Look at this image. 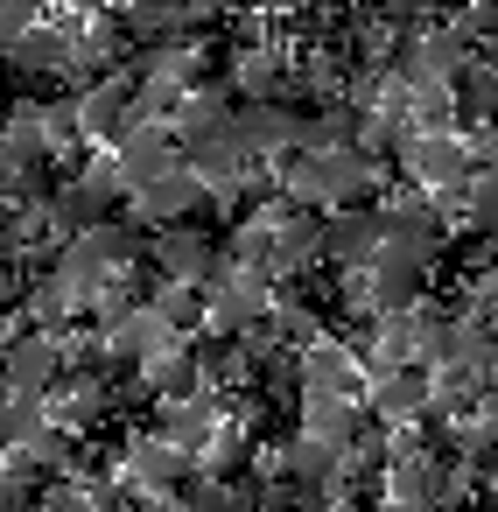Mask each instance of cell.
I'll return each mask as SVG.
<instances>
[{
    "label": "cell",
    "mask_w": 498,
    "mask_h": 512,
    "mask_svg": "<svg viewBox=\"0 0 498 512\" xmlns=\"http://www.w3.org/2000/svg\"><path fill=\"white\" fill-rule=\"evenodd\" d=\"M379 512H407V505H379Z\"/></svg>",
    "instance_id": "obj_36"
},
{
    "label": "cell",
    "mask_w": 498,
    "mask_h": 512,
    "mask_svg": "<svg viewBox=\"0 0 498 512\" xmlns=\"http://www.w3.org/2000/svg\"><path fill=\"white\" fill-rule=\"evenodd\" d=\"M120 183H127V197L134 190H148V183H162V176H176L183 169V148H176V134L162 127V120H148V127H134L127 141H120Z\"/></svg>",
    "instance_id": "obj_9"
},
{
    "label": "cell",
    "mask_w": 498,
    "mask_h": 512,
    "mask_svg": "<svg viewBox=\"0 0 498 512\" xmlns=\"http://www.w3.org/2000/svg\"><path fill=\"white\" fill-rule=\"evenodd\" d=\"M43 428H50V407H43V400H15V393H8V400H0V463L22 456Z\"/></svg>",
    "instance_id": "obj_24"
},
{
    "label": "cell",
    "mask_w": 498,
    "mask_h": 512,
    "mask_svg": "<svg viewBox=\"0 0 498 512\" xmlns=\"http://www.w3.org/2000/svg\"><path fill=\"white\" fill-rule=\"evenodd\" d=\"M463 211H470L477 232H498V169H470V183H463Z\"/></svg>",
    "instance_id": "obj_27"
},
{
    "label": "cell",
    "mask_w": 498,
    "mask_h": 512,
    "mask_svg": "<svg viewBox=\"0 0 498 512\" xmlns=\"http://www.w3.org/2000/svg\"><path fill=\"white\" fill-rule=\"evenodd\" d=\"M197 204H204V183H197L190 169H176V176H162V183H148V190H134V197H127L134 225H162V232L190 225V218H197Z\"/></svg>",
    "instance_id": "obj_11"
},
{
    "label": "cell",
    "mask_w": 498,
    "mask_h": 512,
    "mask_svg": "<svg viewBox=\"0 0 498 512\" xmlns=\"http://www.w3.org/2000/svg\"><path fill=\"white\" fill-rule=\"evenodd\" d=\"M183 344V330L155 309V302H134L120 323H106V358L113 365H148V358H162V351H176Z\"/></svg>",
    "instance_id": "obj_8"
},
{
    "label": "cell",
    "mask_w": 498,
    "mask_h": 512,
    "mask_svg": "<svg viewBox=\"0 0 498 512\" xmlns=\"http://www.w3.org/2000/svg\"><path fill=\"white\" fill-rule=\"evenodd\" d=\"M127 197V183H120V162H85L57 197H50V218L71 232V239H85V232H99V225H113V204Z\"/></svg>",
    "instance_id": "obj_1"
},
{
    "label": "cell",
    "mask_w": 498,
    "mask_h": 512,
    "mask_svg": "<svg viewBox=\"0 0 498 512\" xmlns=\"http://www.w3.org/2000/svg\"><path fill=\"white\" fill-rule=\"evenodd\" d=\"M29 498H36V470L22 456H8V463H0V512H22Z\"/></svg>",
    "instance_id": "obj_29"
},
{
    "label": "cell",
    "mask_w": 498,
    "mask_h": 512,
    "mask_svg": "<svg viewBox=\"0 0 498 512\" xmlns=\"http://www.w3.org/2000/svg\"><path fill=\"white\" fill-rule=\"evenodd\" d=\"M155 309H162L176 330H197V323H211V302H204V288H183V281H162V288H155Z\"/></svg>",
    "instance_id": "obj_26"
},
{
    "label": "cell",
    "mask_w": 498,
    "mask_h": 512,
    "mask_svg": "<svg viewBox=\"0 0 498 512\" xmlns=\"http://www.w3.org/2000/svg\"><path fill=\"white\" fill-rule=\"evenodd\" d=\"M71 372V358H64V344L50 337V330H22L15 337V351H8V393L15 400H50V386Z\"/></svg>",
    "instance_id": "obj_6"
},
{
    "label": "cell",
    "mask_w": 498,
    "mask_h": 512,
    "mask_svg": "<svg viewBox=\"0 0 498 512\" xmlns=\"http://www.w3.org/2000/svg\"><path fill=\"white\" fill-rule=\"evenodd\" d=\"M295 379H302V400H351V407H358V393H365V379H358V351L337 344V337L295 351Z\"/></svg>",
    "instance_id": "obj_5"
},
{
    "label": "cell",
    "mask_w": 498,
    "mask_h": 512,
    "mask_svg": "<svg viewBox=\"0 0 498 512\" xmlns=\"http://www.w3.org/2000/svg\"><path fill=\"white\" fill-rule=\"evenodd\" d=\"M281 78H288V57H281V50H267V43H253V50H239V57H232V85L246 92V106H267Z\"/></svg>",
    "instance_id": "obj_22"
},
{
    "label": "cell",
    "mask_w": 498,
    "mask_h": 512,
    "mask_svg": "<svg viewBox=\"0 0 498 512\" xmlns=\"http://www.w3.org/2000/svg\"><path fill=\"white\" fill-rule=\"evenodd\" d=\"M15 337H22V330H8V323H0V372H8V351H15Z\"/></svg>",
    "instance_id": "obj_35"
},
{
    "label": "cell",
    "mask_w": 498,
    "mask_h": 512,
    "mask_svg": "<svg viewBox=\"0 0 498 512\" xmlns=\"http://www.w3.org/2000/svg\"><path fill=\"white\" fill-rule=\"evenodd\" d=\"M155 267H162V281H183V288H211L225 260H218L211 232H197V225H176V232H155Z\"/></svg>",
    "instance_id": "obj_10"
},
{
    "label": "cell",
    "mask_w": 498,
    "mask_h": 512,
    "mask_svg": "<svg viewBox=\"0 0 498 512\" xmlns=\"http://www.w3.org/2000/svg\"><path fill=\"white\" fill-rule=\"evenodd\" d=\"M183 169L204 183V197H239V190H246V176H253V162H246L225 134H218V141H204V148H190V155H183Z\"/></svg>",
    "instance_id": "obj_17"
},
{
    "label": "cell",
    "mask_w": 498,
    "mask_h": 512,
    "mask_svg": "<svg viewBox=\"0 0 498 512\" xmlns=\"http://www.w3.org/2000/svg\"><path fill=\"white\" fill-rule=\"evenodd\" d=\"M309 260H323V218L288 204L281 225H274V274H302Z\"/></svg>",
    "instance_id": "obj_20"
},
{
    "label": "cell",
    "mask_w": 498,
    "mask_h": 512,
    "mask_svg": "<svg viewBox=\"0 0 498 512\" xmlns=\"http://www.w3.org/2000/svg\"><path fill=\"white\" fill-rule=\"evenodd\" d=\"M204 302H211V323H204V337H246V330H260L267 316H274V288H267V274H246V267H218V281L204 288Z\"/></svg>",
    "instance_id": "obj_2"
},
{
    "label": "cell",
    "mask_w": 498,
    "mask_h": 512,
    "mask_svg": "<svg viewBox=\"0 0 498 512\" xmlns=\"http://www.w3.org/2000/svg\"><path fill=\"white\" fill-rule=\"evenodd\" d=\"M22 463H29L36 477H43V470H64V463H71V428H57V421H50V428L22 449Z\"/></svg>",
    "instance_id": "obj_28"
},
{
    "label": "cell",
    "mask_w": 498,
    "mask_h": 512,
    "mask_svg": "<svg viewBox=\"0 0 498 512\" xmlns=\"http://www.w3.org/2000/svg\"><path fill=\"white\" fill-rule=\"evenodd\" d=\"M421 274H428V267L379 253V260L365 267V309H372V316H400V309H421Z\"/></svg>",
    "instance_id": "obj_15"
},
{
    "label": "cell",
    "mask_w": 498,
    "mask_h": 512,
    "mask_svg": "<svg viewBox=\"0 0 498 512\" xmlns=\"http://www.w3.org/2000/svg\"><path fill=\"white\" fill-rule=\"evenodd\" d=\"M43 407H50V421H57V428L99 421V414H106V379H99L92 365H71V372L50 386V400H43Z\"/></svg>",
    "instance_id": "obj_18"
},
{
    "label": "cell",
    "mask_w": 498,
    "mask_h": 512,
    "mask_svg": "<svg viewBox=\"0 0 498 512\" xmlns=\"http://www.w3.org/2000/svg\"><path fill=\"white\" fill-rule=\"evenodd\" d=\"M456 120H470V134L498 120V50L470 57V71L456 78Z\"/></svg>",
    "instance_id": "obj_21"
},
{
    "label": "cell",
    "mask_w": 498,
    "mask_h": 512,
    "mask_svg": "<svg viewBox=\"0 0 498 512\" xmlns=\"http://www.w3.org/2000/svg\"><path fill=\"white\" fill-rule=\"evenodd\" d=\"M29 309H36V316H43V323H64V316H71V309H78V302H71V295H64V281H57V274H43V281H36V288H29Z\"/></svg>",
    "instance_id": "obj_30"
},
{
    "label": "cell",
    "mask_w": 498,
    "mask_h": 512,
    "mask_svg": "<svg viewBox=\"0 0 498 512\" xmlns=\"http://www.w3.org/2000/svg\"><path fill=\"white\" fill-rule=\"evenodd\" d=\"M428 400H435V379H428L421 365H407V372H372V414H379V421L414 428Z\"/></svg>",
    "instance_id": "obj_16"
},
{
    "label": "cell",
    "mask_w": 498,
    "mask_h": 512,
    "mask_svg": "<svg viewBox=\"0 0 498 512\" xmlns=\"http://www.w3.org/2000/svg\"><path fill=\"white\" fill-rule=\"evenodd\" d=\"M141 386L169 407V400H190V393H204V365H197V344L183 337L176 351H162V358H148L141 365Z\"/></svg>",
    "instance_id": "obj_19"
},
{
    "label": "cell",
    "mask_w": 498,
    "mask_h": 512,
    "mask_svg": "<svg viewBox=\"0 0 498 512\" xmlns=\"http://www.w3.org/2000/svg\"><path fill=\"white\" fill-rule=\"evenodd\" d=\"M386 463H393V435H386V421H365L351 435V449H344V477L337 484H358L365 470H386Z\"/></svg>",
    "instance_id": "obj_25"
},
{
    "label": "cell",
    "mask_w": 498,
    "mask_h": 512,
    "mask_svg": "<svg viewBox=\"0 0 498 512\" xmlns=\"http://www.w3.org/2000/svg\"><path fill=\"white\" fill-rule=\"evenodd\" d=\"M386 253V211H337L330 225H323V260L337 267V274H365L372 260Z\"/></svg>",
    "instance_id": "obj_7"
},
{
    "label": "cell",
    "mask_w": 498,
    "mask_h": 512,
    "mask_svg": "<svg viewBox=\"0 0 498 512\" xmlns=\"http://www.w3.org/2000/svg\"><path fill=\"white\" fill-rule=\"evenodd\" d=\"M400 169L414 176V190H435V197H456L470 183V141L456 134H414L400 148Z\"/></svg>",
    "instance_id": "obj_4"
},
{
    "label": "cell",
    "mask_w": 498,
    "mask_h": 512,
    "mask_svg": "<svg viewBox=\"0 0 498 512\" xmlns=\"http://www.w3.org/2000/svg\"><path fill=\"white\" fill-rule=\"evenodd\" d=\"M442 239H449V225L435 218V204L407 197L400 211H386V253H393V260H414V267H428V260L442 253Z\"/></svg>",
    "instance_id": "obj_12"
},
{
    "label": "cell",
    "mask_w": 498,
    "mask_h": 512,
    "mask_svg": "<svg viewBox=\"0 0 498 512\" xmlns=\"http://www.w3.org/2000/svg\"><path fill=\"white\" fill-rule=\"evenodd\" d=\"M190 463H197V456H183V449H169L162 435H148V442L127 449V484H134L141 498H176V484H190Z\"/></svg>",
    "instance_id": "obj_14"
},
{
    "label": "cell",
    "mask_w": 498,
    "mask_h": 512,
    "mask_svg": "<svg viewBox=\"0 0 498 512\" xmlns=\"http://www.w3.org/2000/svg\"><path fill=\"white\" fill-rule=\"evenodd\" d=\"M29 190H36V169H29L8 141H0V197H29Z\"/></svg>",
    "instance_id": "obj_32"
},
{
    "label": "cell",
    "mask_w": 498,
    "mask_h": 512,
    "mask_svg": "<svg viewBox=\"0 0 498 512\" xmlns=\"http://www.w3.org/2000/svg\"><path fill=\"white\" fill-rule=\"evenodd\" d=\"M43 512H106V505H99V484H78V477H71V484H57V491L43 498Z\"/></svg>",
    "instance_id": "obj_31"
},
{
    "label": "cell",
    "mask_w": 498,
    "mask_h": 512,
    "mask_svg": "<svg viewBox=\"0 0 498 512\" xmlns=\"http://www.w3.org/2000/svg\"><path fill=\"white\" fill-rule=\"evenodd\" d=\"M155 435H162L169 449H183V456H204V449L218 442V393L204 386V393H190V400H169L162 421H155Z\"/></svg>",
    "instance_id": "obj_13"
},
{
    "label": "cell",
    "mask_w": 498,
    "mask_h": 512,
    "mask_svg": "<svg viewBox=\"0 0 498 512\" xmlns=\"http://www.w3.org/2000/svg\"><path fill=\"white\" fill-rule=\"evenodd\" d=\"M127 512H183V498H134Z\"/></svg>",
    "instance_id": "obj_34"
},
{
    "label": "cell",
    "mask_w": 498,
    "mask_h": 512,
    "mask_svg": "<svg viewBox=\"0 0 498 512\" xmlns=\"http://www.w3.org/2000/svg\"><path fill=\"white\" fill-rule=\"evenodd\" d=\"M302 120L309 113H295V106H281V99H267V106H232V127H225V141L246 155V162H260V155H302Z\"/></svg>",
    "instance_id": "obj_3"
},
{
    "label": "cell",
    "mask_w": 498,
    "mask_h": 512,
    "mask_svg": "<svg viewBox=\"0 0 498 512\" xmlns=\"http://www.w3.org/2000/svg\"><path fill=\"white\" fill-rule=\"evenodd\" d=\"M470 169H498V120L470 134Z\"/></svg>",
    "instance_id": "obj_33"
},
{
    "label": "cell",
    "mask_w": 498,
    "mask_h": 512,
    "mask_svg": "<svg viewBox=\"0 0 498 512\" xmlns=\"http://www.w3.org/2000/svg\"><path fill=\"white\" fill-rule=\"evenodd\" d=\"M365 421H358V407L351 400H302V435L309 442H330V449H351V435H358Z\"/></svg>",
    "instance_id": "obj_23"
}]
</instances>
